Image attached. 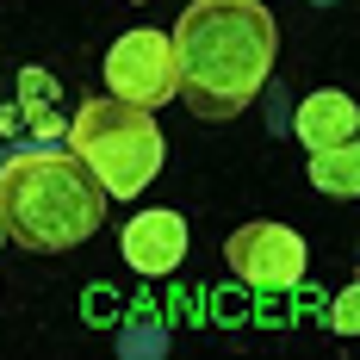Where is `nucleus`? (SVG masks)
<instances>
[{
    "instance_id": "7ed1b4c3",
    "label": "nucleus",
    "mask_w": 360,
    "mask_h": 360,
    "mask_svg": "<svg viewBox=\"0 0 360 360\" xmlns=\"http://www.w3.org/2000/svg\"><path fill=\"white\" fill-rule=\"evenodd\" d=\"M69 149L87 162V174L106 186V199H137L149 180L162 174V124L155 112L131 106V100H81L69 118Z\"/></svg>"
},
{
    "instance_id": "9d476101",
    "label": "nucleus",
    "mask_w": 360,
    "mask_h": 360,
    "mask_svg": "<svg viewBox=\"0 0 360 360\" xmlns=\"http://www.w3.org/2000/svg\"><path fill=\"white\" fill-rule=\"evenodd\" d=\"M32 131H44V137H56V131H63V118H56V112H32Z\"/></svg>"
},
{
    "instance_id": "1a4fd4ad",
    "label": "nucleus",
    "mask_w": 360,
    "mask_h": 360,
    "mask_svg": "<svg viewBox=\"0 0 360 360\" xmlns=\"http://www.w3.org/2000/svg\"><path fill=\"white\" fill-rule=\"evenodd\" d=\"M329 323H335V335H354V329H360V292L354 286L335 298V317H329Z\"/></svg>"
},
{
    "instance_id": "423d86ee",
    "label": "nucleus",
    "mask_w": 360,
    "mask_h": 360,
    "mask_svg": "<svg viewBox=\"0 0 360 360\" xmlns=\"http://www.w3.org/2000/svg\"><path fill=\"white\" fill-rule=\"evenodd\" d=\"M118 249H124V261L137 267V274H149V280H162V274H174L180 261H186V217L180 212H143L124 224V236H118Z\"/></svg>"
},
{
    "instance_id": "6e6552de",
    "label": "nucleus",
    "mask_w": 360,
    "mask_h": 360,
    "mask_svg": "<svg viewBox=\"0 0 360 360\" xmlns=\"http://www.w3.org/2000/svg\"><path fill=\"white\" fill-rule=\"evenodd\" d=\"M311 186L317 193H335V199H354L360 193V149L354 143L311 149Z\"/></svg>"
},
{
    "instance_id": "0eeeda50",
    "label": "nucleus",
    "mask_w": 360,
    "mask_h": 360,
    "mask_svg": "<svg viewBox=\"0 0 360 360\" xmlns=\"http://www.w3.org/2000/svg\"><path fill=\"white\" fill-rule=\"evenodd\" d=\"M292 131H298V143H304V149L354 143L360 106L348 100V94H335V87H323V94H304V100H298V112H292Z\"/></svg>"
},
{
    "instance_id": "20e7f679",
    "label": "nucleus",
    "mask_w": 360,
    "mask_h": 360,
    "mask_svg": "<svg viewBox=\"0 0 360 360\" xmlns=\"http://www.w3.org/2000/svg\"><path fill=\"white\" fill-rule=\"evenodd\" d=\"M224 267L255 292H292L304 280V236L286 224H243L224 236Z\"/></svg>"
},
{
    "instance_id": "39448f33",
    "label": "nucleus",
    "mask_w": 360,
    "mask_h": 360,
    "mask_svg": "<svg viewBox=\"0 0 360 360\" xmlns=\"http://www.w3.org/2000/svg\"><path fill=\"white\" fill-rule=\"evenodd\" d=\"M106 81L118 100H131L143 112L168 106L174 100V44H168V32H124L106 50Z\"/></svg>"
},
{
    "instance_id": "f03ea898",
    "label": "nucleus",
    "mask_w": 360,
    "mask_h": 360,
    "mask_svg": "<svg viewBox=\"0 0 360 360\" xmlns=\"http://www.w3.org/2000/svg\"><path fill=\"white\" fill-rule=\"evenodd\" d=\"M106 186L75 149H19L0 168V230L32 255H63L106 224Z\"/></svg>"
},
{
    "instance_id": "f257e3e1",
    "label": "nucleus",
    "mask_w": 360,
    "mask_h": 360,
    "mask_svg": "<svg viewBox=\"0 0 360 360\" xmlns=\"http://www.w3.org/2000/svg\"><path fill=\"white\" fill-rule=\"evenodd\" d=\"M174 94L193 118H243L280 56V25L255 0H193L174 19Z\"/></svg>"
},
{
    "instance_id": "f8f14e48",
    "label": "nucleus",
    "mask_w": 360,
    "mask_h": 360,
    "mask_svg": "<svg viewBox=\"0 0 360 360\" xmlns=\"http://www.w3.org/2000/svg\"><path fill=\"white\" fill-rule=\"evenodd\" d=\"M255 6H267V0H255Z\"/></svg>"
},
{
    "instance_id": "9b49d317",
    "label": "nucleus",
    "mask_w": 360,
    "mask_h": 360,
    "mask_svg": "<svg viewBox=\"0 0 360 360\" xmlns=\"http://www.w3.org/2000/svg\"><path fill=\"white\" fill-rule=\"evenodd\" d=\"M0 249H6V230H0Z\"/></svg>"
},
{
    "instance_id": "ddd939ff",
    "label": "nucleus",
    "mask_w": 360,
    "mask_h": 360,
    "mask_svg": "<svg viewBox=\"0 0 360 360\" xmlns=\"http://www.w3.org/2000/svg\"><path fill=\"white\" fill-rule=\"evenodd\" d=\"M131 6H143V0H131Z\"/></svg>"
}]
</instances>
